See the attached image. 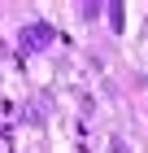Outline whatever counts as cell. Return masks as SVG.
Here are the masks:
<instances>
[{
	"label": "cell",
	"mask_w": 148,
	"mask_h": 153,
	"mask_svg": "<svg viewBox=\"0 0 148 153\" xmlns=\"http://www.w3.org/2000/svg\"><path fill=\"white\" fill-rule=\"evenodd\" d=\"M109 153H131V149H126V140H122V136H113V140H109Z\"/></svg>",
	"instance_id": "obj_3"
},
{
	"label": "cell",
	"mask_w": 148,
	"mask_h": 153,
	"mask_svg": "<svg viewBox=\"0 0 148 153\" xmlns=\"http://www.w3.org/2000/svg\"><path fill=\"white\" fill-rule=\"evenodd\" d=\"M109 26H113V31H122V26H126V9L118 4V0L109 4Z\"/></svg>",
	"instance_id": "obj_2"
},
{
	"label": "cell",
	"mask_w": 148,
	"mask_h": 153,
	"mask_svg": "<svg viewBox=\"0 0 148 153\" xmlns=\"http://www.w3.org/2000/svg\"><path fill=\"white\" fill-rule=\"evenodd\" d=\"M48 39H57V31H52V26L48 22H31V26H22V48H44Z\"/></svg>",
	"instance_id": "obj_1"
}]
</instances>
